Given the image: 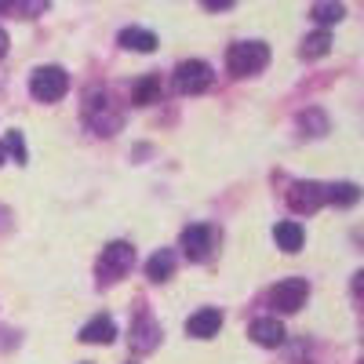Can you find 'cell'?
I'll return each mask as SVG.
<instances>
[{"label":"cell","mask_w":364,"mask_h":364,"mask_svg":"<svg viewBox=\"0 0 364 364\" xmlns=\"http://www.w3.org/2000/svg\"><path fill=\"white\" fill-rule=\"evenodd\" d=\"M269 63V48L262 41H240L226 51V66L233 77H252Z\"/></svg>","instance_id":"obj_1"},{"label":"cell","mask_w":364,"mask_h":364,"mask_svg":"<svg viewBox=\"0 0 364 364\" xmlns=\"http://www.w3.org/2000/svg\"><path fill=\"white\" fill-rule=\"evenodd\" d=\"M132 266H135V248L128 245V240H113V245H106V252L99 255L95 273H99L102 284H109V281H117V277H124Z\"/></svg>","instance_id":"obj_2"},{"label":"cell","mask_w":364,"mask_h":364,"mask_svg":"<svg viewBox=\"0 0 364 364\" xmlns=\"http://www.w3.org/2000/svg\"><path fill=\"white\" fill-rule=\"evenodd\" d=\"M66 87H70V77L58 66H41V70H33V77H29V91H33V99H41V102L63 99Z\"/></svg>","instance_id":"obj_3"},{"label":"cell","mask_w":364,"mask_h":364,"mask_svg":"<svg viewBox=\"0 0 364 364\" xmlns=\"http://www.w3.org/2000/svg\"><path fill=\"white\" fill-rule=\"evenodd\" d=\"M306 295H310L306 281H302V277H288V281L269 288V306L281 310V314H295V310L306 306Z\"/></svg>","instance_id":"obj_4"},{"label":"cell","mask_w":364,"mask_h":364,"mask_svg":"<svg viewBox=\"0 0 364 364\" xmlns=\"http://www.w3.org/2000/svg\"><path fill=\"white\" fill-rule=\"evenodd\" d=\"M175 87L182 95H200V91L211 87V66L200 63V58H190V63H182L175 70Z\"/></svg>","instance_id":"obj_5"},{"label":"cell","mask_w":364,"mask_h":364,"mask_svg":"<svg viewBox=\"0 0 364 364\" xmlns=\"http://www.w3.org/2000/svg\"><path fill=\"white\" fill-rule=\"evenodd\" d=\"M288 204H291V211H299V215H314V211L324 204V186L321 182H295V186L288 190Z\"/></svg>","instance_id":"obj_6"},{"label":"cell","mask_w":364,"mask_h":364,"mask_svg":"<svg viewBox=\"0 0 364 364\" xmlns=\"http://www.w3.org/2000/svg\"><path fill=\"white\" fill-rule=\"evenodd\" d=\"M211 245H215V233H211V226H204V223L186 226V233H182V248H186V255L193 262H204L211 255Z\"/></svg>","instance_id":"obj_7"},{"label":"cell","mask_w":364,"mask_h":364,"mask_svg":"<svg viewBox=\"0 0 364 364\" xmlns=\"http://www.w3.org/2000/svg\"><path fill=\"white\" fill-rule=\"evenodd\" d=\"M284 324L277 321V317H259V321H252V339L259 343V346H281L284 343Z\"/></svg>","instance_id":"obj_8"},{"label":"cell","mask_w":364,"mask_h":364,"mask_svg":"<svg viewBox=\"0 0 364 364\" xmlns=\"http://www.w3.org/2000/svg\"><path fill=\"white\" fill-rule=\"evenodd\" d=\"M219 328H223V314L219 310H197L186 324V331L193 339H211V336H219Z\"/></svg>","instance_id":"obj_9"},{"label":"cell","mask_w":364,"mask_h":364,"mask_svg":"<svg viewBox=\"0 0 364 364\" xmlns=\"http://www.w3.org/2000/svg\"><path fill=\"white\" fill-rule=\"evenodd\" d=\"M175 248H161V252H154L149 255V262H146V277L149 281H168L171 277V269H175Z\"/></svg>","instance_id":"obj_10"},{"label":"cell","mask_w":364,"mask_h":364,"mask_svg":"<svg viewBox=\"0 0 364 364\" xmlns=\"http://www.w3.org/2000/svg\"><path fill=\"white\" fill-rule=\"evenodd\" d=\"M113 336H117V324H113L109 317H95V321H87V324L80 328V339H84V343L106 346V343H113Z\"/></svg>","instance_id":"obj_11"},{"label":"cell","mask_w":364,"mask_h":364,"mask_svg":"<svg viewBox=\"0 0 364 364\" xmlns=\"http://www.w3.org/2000/svg\"><path fill=\"white\" fill-rule=\"evenodd\" d=\"M273 237H277V248L281 252H299L302 248V240H306V233H302L299 223H277V230H273Z\"/></svg>","instance_id":"obj_12"},{"label":"cell","mask_w":364,"mask_h":364,"mask_svg":"<svg viewBox=\"0 0 364 364\" xmlns=\"http://www.w3.org/2000/svg\"><path fill=\"white\" fill-rule=\"evenodd\" d=\"M132 346H135L139 353H146V350L157 346V324L149 321V317H139V321H135V328H132Z\"/></svg>","instance_id":"obj_13"},{"label":"cell","mask_w":364,"mask_h":364,"mask_svg":"<svg viewBox=\"0 0 364 364\" xmlns=\"http://www.w3.org/2000/svg\"><path fill=\"white\" fill-rule=\"evenodd\" d=\"M120 44H124L128 51H154L157 48V37L149 33V29L132 26V29H120Z\"/></svg>","instance_id":"obj_14"},{"label":"cell","mask_w":364,"mask_h":364,"mask_svg":"<svg viewBox=\"0 0 364 364\" xmlns=\"http://www.w3.org/2000/svg\"><path fill=\"white\" fill-rule=\"evenodd\" d=\"M324 200L339 204V208H350L360 200V186H353V182H336V186H324Z\"/></svg>","instance_id":"obj_15"},{"label":"cell","mask_w":364,"mask_h":364,"mask_svg":"<svg viewBox=\"0 0 364 364\" xmlns=\"http://www.w3.org/2000/svg\"><path fill=\"white\" fill-rule=\"evenodd\" d=\"M328 48H331V33L328 29H317V33H310L302 41V58H321V55H328Z\"/></svg>","instance_id":"obj_16"},{"label":"cell","mask_w":364,"mask_h":364,"mask_svg":"<svg viewBox=\"0 0 364 364\" xmlns=\"http://www.w3.org/2000/svg\"><path fill=\"white\" fill-rule=\"evenodd\" d=\"M157 95H161L157 77H142V80L135 84V91H132V102H135V106H149V102H157Z\"/></svg>","instance_id":"obj_17"},{"label":"cell","mask_w":364,"mask_h":364,"mask_svg":"<svg viewBox=\"0 0 364 364\" xmlns=\"http://www.w3.org/2000/svg\"><path fill=\"white\" fill-rule=\"evenodd\" d=\"M343 15H346V8H343V4H314V18H317L321 26L339 22Z\"/></svg>","instance_id":"obj_18"},{"label":"cell","mask_w":364,"mask_h":364,"mask_svg":"<svg viewBox=\"0 0 364 364\" xmlns=\"http://www.w3.org/2000/svg\"><path fill=\"white\" fill-rule=\"evenodd\" d=\"M4 154H11V161H18V164L29 161V157H26V146H22V132H8V139H4Z\"/></svg>","instance_id":"obj_19"},{"label":"cell","mask_w":364,"mask_h":364,"mask_svg":"<svg viewBox=\"0 0 364 364\" xmlns=\"http://www.w3.org/2000/svg\"><path fill=\"white\" fill-rule=\"evenodd\" d=\"M353 295H357V299L364 302V269H360L357 277H353Z\"/></svg>","instance_id":"obj_20"},{"label":"cell","mask_w":364,"mask_h":364,"mask_svg":"<svg viewBox=\"0 0 364 364\" xmlns=\"http://www.w3.org/2000/svg\"><path fill=\"white\" fill-rule=\"evenodd\" d=\"M0 55H8V33L0 29Z\"/></svg>","instance_id":"obj_21"},{"label":"cell","mask_w":364,"mask_h":364,"mask_svg":"<svg viewBox=\"0 0 364 364\" xmlns=\"http://www.w3.org/2000/svg\"><path fill=\"white\" fill-rule=\"evenodd\" d=\"M0 161H8V154H4V142H0Z\"/></svg>","instance_id":"obj_22"}]
</instances>
